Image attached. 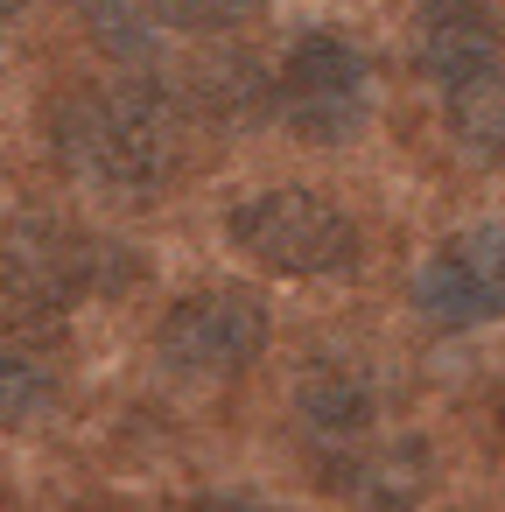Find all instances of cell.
Returning a JSON list of instances; mask_svg holds the SVG:
<instances>
[{"instance_id": "cell-1", "label": "cell", "mask_w": 505, "mask_h": 512, "mask_svg": "<svg viewBox=\"0 0 505 512\" xmlns=\"http://www.w3.org/2000/svg\"><path fill=\"white\" fill-rule=\"evenodd\" d=\"M50 148L99 197H155L183 162V113L148 78L71 85L50 99Z\"/></svg>"}, {"instance_id": "cell-2", "label": "cell", "mask_w": 505, "mask_h": 512, "mask_svg": "<svg viewBox=\"0 0 505 512\" xmlns=\"http://www.w3.org/2000/svg\"><path fill=\"white\" fill-rule=\"evenodd\" d=\"M120 281H134V253L99 232H71L50 218H22L0 232V330H43Z\"/></svg>"}, {"instance_id": "cell-3", "label": "cell", "mask_w": 505, "mask_h": 512, "mask_svg": "<svg viewBox=\"0 0 505 512\" xmlns=\"http://www.w3.org/2000/svg\"><path fill=\"white\" fill-rule=\"evenodd\" d=\"M225 239L267 267V274H295V281H323V274H344L358 267V225L337 197L323 190H302V183H281V190H260L246 204L225 211Z\"/></svg>"}, {"instance_id": "cell-4", "label": "cell", "mask_w": 505, "mask_h": 512, "mask_svg": "<svg viewBox=\"0 0 505 512\" xmlns=\"http://www.w3.org/2000/svg\"><path fill=\"white\" fill-rule=\"evenodd\" d=\"M274 113L316 141V148H344L365 120H372V64L351 36L337 29H309L295 36L281 78H274Z\"/></svg>"}, {"instance_id": "cell-5", "label": "cell", "mask_w": 505, "mask_h": 512, "mask_svg": "<svg viewBox=\"0 0 505 512\" xmlns=\"http://www.w3.org/2000/svg\"><path fill=\"white\" fill-rule=\"evenodd\" d=\"M260 351H267V309H260V295H246V288H197V295L169 302L162 323H155V358H162V372L197 379V386L239 379Z\"/></svg>"}, {"instance_id": "cell-6", "label": "cell", "mask_w": 505, "mask_h": 512, "mask_svg": "<svg viewBox=\"0 0 505 512\" xmlns=\"http://www.w3.org/2000/svg\"><path fill=\"white\" fill-rule=\"evenodd\" d=\"M414 309L435 330H477L505 316V218L449 232L414 267Z\"/></svg>"}, {"instance_id": "cell-7", "label": "cell", "mask_w": 505, "mask_h": 512, "mask_svg": "<svg viewBox=\"0 0 505 512\" xmlns=\"http://www.w3.org/2000/svg\"><path fill=\"white\" fill-rule=\"evenodd\" d=\"M323 484L358 512H414L435 491V449L421 435H365L323 449Z\"/></svg>"}, {"instance_id": "cell-8", "label": "cell", "mask_w": 505, "mask_h": 512, "mask_svg": "<svg viewBox=\"0 0 505 512\" xmlns=\"http://www.w3.org/2000/svg\"><path fill=\"white\" fill-rule=\"evenodd\" d=\"M414 64L435 92H456V85L498 71L491 0H414Z\"/></svg>"}, {"instance_id": "cell-9", "label": "cell", "mask_w": 505, "mask_h": 512, "mask_svg": "<svg viewBox=\"0 0 505 512\" xmlns=\"http://www.w3.org/2000/svg\"><path fill=\"white\" fill-rule=\"evenodd\" d=\"M295 407H302V428L316 449H344V442L379 435V379L358 358H316L302 372Z\"/></svg>"}, {"instance_id": "cell-10", "label": "cell", "mask_w": 505, "mask_h": 512, "mask_svg": "<svg viewBox=\"0 0 505 512\" xmlns=\"http://www.w3.org/2000/svg\"><path fill=\"white\" fill-rule=\"evenodd\" d=\"M71 15L92 36V50H106L120 71H148L162 50V15L148 0H71Z\"/></svg>"}, {"instance_id": "cell-11", "label": "cell", "mask_w": 505, "mask_h": 512, "mask_svg": "<svg viewBox=\"0 0 505 512\" xmlns=\"http://www.w3.org/2000/svg\"><path fill=\"white\" fill-rule=\"evenodd\" d=\"M442 120H449V134L470 162L505 169V71H484V78L442 92Z\"/></svg>"}, {"instance_id": "cell-12", "label": "cell", "mask_w": 505, "mask_h": 512, "mask_svg": "<svg viewBox=\"0 0 505 512\" xmlns=\"http://www.w3.org/2000/svg\"><path fill=\"white\" fill-rule=\"evenodd\" d=\"M50 407H57V372L36 351H22V344L0 337V428H29Z\"/></svg>"}, {"instance_id": "cell-13", "label": "cell", "mask_w": 505, "mask_h": 512, "mask_svg": "<svg viewBox=\"0 0 505 512\" xmlns=\"http://www.w3.org/2000/svg\"><path fill=\"white\" fill-rule=\"evenodd\" d=\"M169 29H190V36H225L232 22L260 15V0H162L155 8Z\"/></svg>"}, {"instance_id": "cell-14", "label": "cell", "mask_w": 505, "mask_h": 512, "mask_svg": "<svg viewBox=\"0 0 505 512\" xmlns=\"http://www.w3.org/2000/svg\"><path fill=\"white\" fill-rule=\"evenodd\" d=\"M22 8H29V0H0V22H15Z\"/></svg>"}]
</instances>
